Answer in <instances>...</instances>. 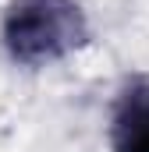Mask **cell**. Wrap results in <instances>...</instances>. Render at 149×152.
Wrapping results in <instances>:
<instances>
[{
  "label": "cell",
  "instance_id": "7a4b0ae2",
  "mask_svg": "<svg viewBox=\"0 0 149 152\" xmlns=\"http://www.w3.org/2000/svg\"><path fill=\"white\" fill-rule=\"evenodd\" d=\"M114 152H149V78H128L117 92L110 120Z\"/></svg>",
  "mask_w": 149,
  "mask_h": 152
},
{
  "label": "cell",
  "instance_id": "6da1fadb",
  "mask_svg": "<svg viewBox=\"0 0 149 152\" xmlns=\"http://www.w3.org/2000/svg\"><path fill=\"white\" fill-rule=\"evenodd\" d=\"M89 42V18L78 0H11L4 46L18 64H53Z\"/></svg>",
  "mask_w": 149,
  "mask_h": 152
}]
</instances>
